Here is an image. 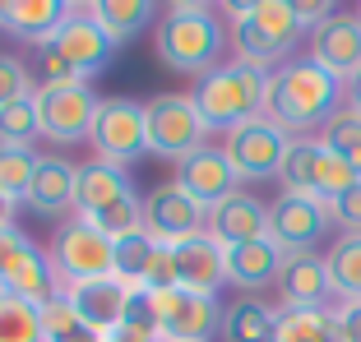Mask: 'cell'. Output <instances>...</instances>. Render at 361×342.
<instances>
[{
	"label": "cell",
	"mask_w": 361,
	"mask_h": 342,
	"mask_svg": "<svg viewBox=\"0 0 361 342\" xmlns=\"http://www.w3.org/2000/svg\"><path fill=\"white\" fill-rule=\"evenodd\" d=\"M343 111V84L319 70L315 61H292L278 65L269 75V97H264V116L274 125H283L287 134H310L324 129Z\"/></svg>",
	"instance_id": "1"
},
{
	"label": "cell",
	"mask_w": 361,
	"mask_h": 342,
	"mask_svg": "<svg viewBox=\"0 0 361 342\" xmlns=\"http://www.w3.org/2000/svg\"><path fill=\"white\" fill-rule=\"evenodd\" d=\"M227 32L223 23L213 19V5H200V0H176L167 5L158 23V61L176 75H213L218 61H223Z\"/></svg>",
	"instance_id": "2"
},
{
	"label": "cell",
	"mask_w": 361,
	"mask_h": 342,
	"mask_svg": "<svg viewBox=\"0 0 361 342\" xmlns=\"http://www.w3.org/2000/svg\"><path fill=\"white\" fill-rule=\"evenodd\" d=\"M227 19H232V46H236V61L245 65H269L287 61V51L301 42V19H297V5L287 0H250V5H227Z\"/></svg>",
	"instance_id": "3"
},
{
	"label": "cell",
	"mask_w": 361,
	"mask_h": 342,
	"mask_svg": "<svg viewBox=\"0 0 361 342\" xmlns=\"http://www.w3.org/2000/svg\"><path fill=\"white\" fill-rule=\"evenodd\" d=\"M190 97H195V107H200L204 125H209V129H227V134H232L236 125L264 116L269 70H259V65H245V61L218 65L213 75L200 79V88H195Z\"/></svg>",
	"instance_id": "4"
},
{
	"label": "cell",
	"mask_w": 361,
	"mask_h": 342,
	"mask_svg": "<svg viewBox=\"0 0 361 342\" xmlns=\"http://www.w3.org/2000/svg\"><path fill=\"white\" fill-rule=\"evenodd\" d=\"M51 259L56 278H61V291L75 287V282H93V278H111V268H116V241H106L88 217H65L51 236Z\"/></svg>",
	"instance_id": "5"
},
{
	"label": "cell",
	"mask_w": 361,
	"mask_h": 342,
	"mask_svg": "<svg viewBox=\"0 0 361 342\" xmlns=\"http://www.w3.org/2000/svg\"><path fill=\"white\" fill-rule=\"evenodd\" d=\"M144 125H149V153L167 162H185L190 153L204 148L209 125H204L200 107L190 93H158L144 102Z\"/></svg>",
	"instance_id": "6"
},
{
	"label": "cell",
	"mask_w": 361,
	"mask_h": 342,
	"mask_svg": "<svg viewBox=\"0 0 361 342\" xmlns=\"http://www.w3.org/2000/svg\"><path fill=\"white\" fill-rule=\"evenodd\" d=\"M88 144H93L97 162H111V167H121V171H126L130 162H139L149 153L144 102H135V97H102Z\"/></svg>",
	"instance_id": "7"
},
{
	"label": "cell",
	"mask_w": 361,
	"mask_h": 342,
	"mask_svg": "<svg viewBox=\"0 0 361 342\" xmlns=\"http://www.w3.org/2000/svg\"><path fill=\"white\" fill-rule=\"evenodd\" d=\"M287 148H292V134L283 125H274L269 116H255V120H245V125H236L223 144L227 162L236 167L241 181H269V176H278Z\"/></svg>",
	"instance_id": "8"
},
{
	"label": "cell",
	"mask_w": 361,
	"mask_h": 342,
	"mask_svg": "<svg viewBox=\"0 0 361 342\" xmlns=\"http://www.w3.org/2000/svg\"><path fill=\"white\" fill-rule=\"evenodd\" d=\"M329 203H319L315 194H292L283 190L269 203V241H274L283 255H306L324 241L329 232Z\"/></svg>",
	"instance_id": "9"
},
{
	"label": "cell",
	"mask_w": 361,
	"mask_h": 342,
	"mask_svg": "<svg viewBox=\"0 0 361 342\" xmlns=\"http://www.w3.org/2000/svg\"><path fill=\"white\" fill-rule=\"evenodd\" d=\"M47 46H51V51L61 56V61L70 65V70H75L84 84H88L93 75H102L106 61H111V51H116V46H111V37L102 32V23L93 19V5H75V0H70L65 23L56 28V37H51Z\"/></svg>",
	"instance_id": "10"
},
{
	"label": "cell",
	"mask_w": 361,
	"mask_h": 342,
	"mask_svg": "<svg viewBox=\"0 0 361 342\" xmlns=\"http://www.w3.org/2000/svg\"><path fill=\"white\" fill-rule=\"evenodd\" d=\"M37 120H42V134L56 144H79L93 134V120H97V107L102 97L93 93L88 84H75V88H37Z\"/></svg>",
	"instance_id": "11"
},
{
	"label": "cell",
	"mask_w": 361,
	"mask_h": 342,
	"mask_svg": "<svg viewBox=\"0 0 361 342\" xmlns=\"http://www.w3.org/2000/svg\"><path fill=\"white\" fill-rule=\"evenodd\" d=\"M144 232H149L158 246H180V241L209 232V208H200L176 181L158 185V190L144 194Z\"/></svg>",
	"instance_id": "12"
},
{
	"label": "cell",
	"mask_w": 361,
	"mask_h": 342,
	"mask_svg": "<svg viewBox=\"0 0 361 342\" xmlns=\"http://www.w3.org/2000/svg\"><path fill=\"white\" fill-rule=\"evenodd\" d=\"M158 329L162 342H209L223 329V305L218 296H200V291H162L158 296Z\"/></svg>",
	"instance_id": "13"
},
{
	"label": "cell",
	"mask_w": 361,
	"mask_h": 342,
	"mask_svg": "<svg viewBox=\"0 0 361 342\" xmlns=\"http://www.w3.org/2000/svg\"><path fill=\"white\" fill-rule=\"evenodd\" d=\"M236 181H241V176H236V167L227 162V153L209 148V144H204L200 153H190V158L176 167V185L190 194L200 208H218L223 199H232Z\"/></svg>",
	"instance_id": "14"
},
{
	"label": "cell",
	"mask_w": 361,
	"mask_h": 342,
	"mask_svg": "<svg viewBox=\"0 0 361 342\" xmlns=\"http://www.w3.org/2000/svg\"><path fill=\"white\" fill-rule=\"evenodd\" d=\"M310 61L329 70L338 84H348L361 70V19L357 14H334L310 32Z\"/></svg>",
	"instance_id": "15"
},
{
	"label": "cell",
	"mask_w": 361,
	"mask_h": 342,
	"mask_svg": "<svg viewBox=\"0 0 361 342\" xmlns=\"http://www.w3.org/2000/svg\"><path fill=\"white\" fill-rule=\"evenodd\" d=\"M130 282H121L116 273L111 278H93V282H75V287H65L61 296L70 300L79 310V319L88 324V329H97L106 338V333H116L121 319H126V305H130Z\"/></svg>",
	"instance_id": "16"
},
{
	"label": "cell",
	"mask_w": 361,
	"mask_h": 342,
	"mask_svg": "<svg viewBox=\"0 0 361 342\" xmlns=\"http://www.w3.org/2000/svg\"><path fill=\"white\" fill-rule=\"evenodd\" d=\"M274 287L283 291V305H297V310H329L324 300L334 296L329 264H324V255H315V250H306V255H287Z\"/></svg>",
	"instance_id": "17"
},
{
	"label": "cell",
	"mask_w": 361,
	"mask_h": 342,
	"mask_svg": "<svg viewBox=\"0 0 361 342\" xmlns=\"http://www.w3.org/2000/svg\"><path fill=\"white\" fill-rule=\"evenodd\" d=\"M209 236L218 246H250L269 236V203H259L255 194L236 190L232 199H223L218 208H209Z\"/></svg>",
	"instance_id": "18"
},
{
	"label": "cell",
	"mask_w": 361,
	"mask_h": 342,
	"mask_svg": "<svg viewBox=\"0 0 361 342\" xmlns=\"http://www.w3.org/2000/svg\"><path fill=\"white\" fill-rule=\"evenodd\" d=\"M176 255V278L185 291H200V296H213V291L227 282V246H218L209 232L190 236V241H180L171 246Z\"/></svg>",
	"instance_id": "19"
},
{
	"label": "cell",
	"mask_w": 361,
	"mask_h": 342,
	"mask_svg": "<svg viewBox=\"0 0 361 342\" xmlns=\"http://www.w3.org/2000/svg\"><path fill=\"white\" fill-rule=\"evenodd\" d=\"M75 181H79V167L65 158H42L37 171H32V185H28V208L42 217H61L70 213L75 217Z\"/></svg>",
	"instance_id": "20"
},
{
	"label": "cell",
	"mask_w": 361,
	"mask_h": 342,
	"mask_svg": "<svg viewBox=\"0 0 361 342\" xmlns=\"http://www.w3.org/2000/svg\"><path fill=\"white\" fill-rule=\"evenodd\" d=\"M65 10H70V0H5L0 5V32L47 46L56 37V28L65 23Z\"/></svg>",
	"instance_id": "21"
},
{
	"label": "cell",
	"mask_w": 361,
	"mask_h": 342,
	"mask_svg": "<svg viewBox=\"0 0 361 342\" xmlns=\"http://www.w3.org/2000/svg\"><path fill=\"white\" fill-rule=\"evenodd\" d=\"M130 176L111 162H79V181H75V213L79 217H97L102 208L130 199Z\"/></svg>",
	"instance_id": "22"
},
{
	"label": "cell",
	"mask_w": 361,
	"mask_h": 342,
	"mask_svg": "<svg viewBox=\"0 0 361 342\" xmlns=\"http://www.w3.org/2000/svg\"><path fill=\"white\" fill-rule=\"evenodd\" d=\"M283 250L274 246V241H250V246H232L227 250V282L232 287H245V291H259L269 287V282H278V273H283Z\"/></svg>",
	"instance_id": "23"
},
{
	"label": "cell",
	"mask_w": 361,
	"mask_h": 342,
	"mask_svg": "<svg viewBox=\"0 0 361 342\" xmlns=\"http://www.w3.org/2000/svg\"><path fill=\"white\" fill-rule=\"evenodd\" d=\"M274 324H278L274 305H264L259 296H241L223 310L218 338L223 342H274Z\"/></svg>",
	"instance_id": "24"
},
{
	"label": "cell",
	"mask_w": 361,
	"mask_h": 342,
	"mask_svg": "<svg viewBox=\"0 0 361 342\" xmlns=\"http://www.w3.org/2000/svg\"><path fill=\"white\" fill-rule=\"evenodd\" d=\"M158 5L149 0H97L93 5V19L102 23V32L111 37V46H126L139 37V28H149Z\"/></svg>",
	"instance_id": "25"
},
{
	"label": "cell",
	"mask_w": 361,
	"mask_h": 342,
	"mask_svg": "<svg viewBox=\"0 0 361 342\" xmlns=\"http://www.w3.org/2000/svg\"><path fill=\"white\" fill-rule=\"evenodd\" d=\"M0 291H5V296H19V300H28V305H37V310H42L47 300L61 296V278H56L51 259H47L42 250H37V255H32L28 264L14 268L10 278L0 282Z\"/></svg>",
	"instance_id": "26"
},
{
	"label": "cell",
	"mask_w": 361,
	"mask_h": 342,
	"mask_svg": "<svg viewBox=\"0 0 361 342\" xmlns=\"http://www.w3.org/2000/svg\"><path fill=\"white\" fill-rule=\"evenodd\" d=\"M274 342H343L334 310H297L283 305L274 324Z\"/></svg>",
	"instance_id": "27"
},
{
	"label": "cell",
	"mask_w": 361,
	"mask_h": 342,
	"mask_svg": "<svg viewBox=\"0 0 361 342\" xmlns=\"http://www.w3.org/2000/svg\"><path fill=\"white\" fill-rule=\"evenodd\" d=\"M329 264V282H334V296L338 300H361V232L338 236L324 255Z\"/></svg>",
	"instance_id": "28"
},
{
	"label": "cell",
	"mask_w": 361,
	"mask_h": 342,
	"mask_svg": "<svg viewBox=\"0 0 361 342\" xmlns=\"http://www.w3.org/2000/svg\"><path fill=\"white\" fill-rule=\"evenodd\" d=\"M42 342H106V338L97 329H88L65 296H56L42 305Z\"/></svg>",
	"instance_id": "29"
},
{
	"label": "cell",
	"mask_w": 361,
	"mask_h": 342,
	"mask_svg": "<svg viewBox=\"0 0 361 342\" xmlns=\"http://www.w3.org/2000/svg\"><path fill=\"white\" fill-rule=\"evenodd\" d=\"M319 144H324L329 153H338V158L361 176V111L343 107L338 116L329 120V125L319 129Z\"/></svg>",
	"instance_id": "30"
},
{
	"label": "cell",
	"mask_w": 361,
	"mask_h": 342,
	"mask_svg": "<svg viewBox=\"0 0 361 342\" xmlns=\"http://www.w3.org/2000/svg\"><path fill=\"white\" fill-rule=\"evenodd\" d=\"M42 139V120H37V97H19L10 107H0V144L10 148H32Z\"/></svg>",
	"instance_id": "31"
},
{
	"label": "cell",
	"mask_w": 361,
	"mask_h": 342,
	"mask_svg": "<svg viewBox=\"0 0 361 342\" xmlns=\"http://www.w3.org/2000/svg\"><path fill=\"white\" fill-rule=\"evenodd\" d=\"M0 342H42V310L0 291Z\"/></svg>",
	"instance_id": "32"
},
{
	"label": "cell",
	"mask_w": 361,
	"mask_h": 342,
	"mask_svg": "<svg viewBox=\"0 0 361 342\" xmlns=\"http://www.w3.org/2000/svg\"><path fill=\"white\" fill-rule=\"evenodd\" d=\"M315 162H319V139H292V148L283 158V171H278L283 190L315 194Z\"/></svg>",
	"instance_id": "33"
},
{
	"label": "cell",
	"mask_w": 361,
	"mask_h": 342,
	"mask_svg": "<svg viewBox=\"0 0 361 342\" xmlns=\"http://www.w3.org/2000/svg\"><path fill=\"white\" fill-rule=\"evenodd\" d=\"M153 255H158V241H153L149 232H135L126 236V241H116V273L121 282H130V287H144V273H149Z\"/></svg>",
	"instance_id": "34"
},
{
	"label": "cell",
	"mask_w": 361,
	"mask_h": 342,
	"mask_svg": "<svg viewBox=\"0 0 361 342\" xmlns=\"http://www.w3.org/2000/svg\"><path fill=\"white\" fill-rule=\"evenodd\" d=\"M37 153L32 148H10L0 144V194H10L14 203L28 199V185H32V171H37Z\"/></svg>",
	"instance_id": "35"
},
{
	"label": "cell",
	"mask_w": 361,
	"mask_h": 342,
	"mask_svg": "<svg viewBox=\"0 0 361 342\" xmlns=\"http://www.w3.org/2000/svg\"><path fill=\"white\" fill-rule=\"evenodd\" d=\"M357 181H361L357 171H352L348 162L338 158V153H329L324 144H319V162H315V199H319V203H334L338 194H348Z\"/></svg>",
	"instance_id": "36"
},
{
	"label": "cell",
	"mask_w": 361,
	"mask_h": 342,
	"mask_svg": "<svg viewBox=\"0 0 361 342\" xmlns=\"http://www.w3.org/2000/svg\"><path fill=\"white\" fill-rule=\"evenodd\" d=\"M32 255H37V246H32L19 227H0V282L10 278L14 268H23Z\"/></svg>",
	"instance_id": "37"
},
{
	"label": "cell",
	"mask_w": 361,
	"mask_h": 342,
	"mask_svg": "<svg viewBox=\"0 0 361 342\" xmlns=\"http://www.w3.org/2000/svg\"><path fill=\"white\" fill-rule=\"evenodd\" d=\"M32 93H37V88H32L23 61H14V56H0V107H10V102L32 97Z\"/></svg>",
	"instance_id": "38"
},
{
	"label": "cell",
	"mask_w": 361,
	"mask_h": 342,
	"mask_svg": "<svg viewBox=\"0 0 361 342\" xmlns=\"http://www.w3.org/2000/svg\"><path fill=\"white\" fill-rule=\"evenodd\" d=\"M144 287L153 291V296H162V291H176L180 278H176V255H171V246H158V255H153L149 273H144Z\"/></svg>",
	"instance_id": "39"
},
{
	"label": "cell",
	"mask_w": 361,
	"mask_h": 342,
	"mask_svg": "<svg viewBox=\"0 0 361 342\" xmlns=\"http://www.w3.org/2000/svg\"><path fill=\"white\" fill-rule=\"evenodd\" d=\"M121 324H135V329H149V333H158L162 338V329H158V296H153L149 287H135L130 291V305H126V319Z\"/></svg>",
	"instance_id": "40"
},
{
	"label": "cell",
	"mask_w": 361,
	"mask_h": 342,
	"mask_svg": "<svg viewBox=\"0 0 361 342\" xmlns=\"http://www.w3.org/2000/svg\"><path fill=\"white\" fill-rule=\"evenodd\" d=\"M329 217L343 227V236H352V232H361V181L352 185L348 194H338V199L329 203Z\"/></svg>",
	"instance_id": "41"
},
{
	"label": "cell",
	"mask_w": 361,
	"mask_h": 342,
	"mask_svg": "<svg viewBox=\"0 0 361 342\" xmlns=\"http://www.w3.org/2000/svg\"><path fill=\"white\" fill-rule=\"evenodd\" d=\"M334 319H338L343 342H361V300H343L338 310H334Z\"/></svg>",
	"instance_id": "42"
},
{
	"label": "cell",
	"mask_w": 361,
	"mask_h": 342,
	"mask_svg": "<svg viewBox=\"0 0 361 342\" xmlns=\"http://www.w3.org/2000/svg\"><path fill=\"white\" fill-rule=\"evenodd\" d=\"M334 14H338V10H334V5H324V0H301V5H297L301 28H310V32H315L324 19H334Z\"/></svg>",
	"instance_id": "43"
},
{
	"label": "cell",
	"mask_w": 361,
	"mask_h": 342,
	"mask_svg": "<svg viewBox=\"0 0 361 342\" xmlns=\"http://www.w3.org/2000/svg\"><path fill=\"white\" fill-rule=\"evenodd\" d=\"M106 342H162V338L149 329H135V324H121L116 333H106Z\"/></svg>",
	"instance_id": "44"
},
{
	"label": "cell",
	"mask_w": 361,
	"mask_h": 342,
	"mask_svg": "<svg viewBox=\"0 0 361 342\" xmlns=\"http://www.w3.org/2000/svg\"><path fill=\"white\" fill-rule=\"evenodd\" d=\"M348 107H352V111H361V70L348 79Z\"/></svg>",
	"instance_id": "45"
},
{
	"label": "cell",
	"mask_w": 361,
	"mask_h": 342,
	"mask_svg": "<svg viewBox=\"0 0 361 342\" xmlns=\"http://www.w3.org/2000/svg\"><path fill=\"white\" fill-rule=\"evenodd\" d=\"M0 227H14V199L0 194Z\"/></svg>",
	"instance_id": "46"
},
{
	"label": "cell",
	"mask_w": 361,
	"mask_h": 342,
	"mask_svg": "<svg viewBox=\"0 0 361 342\" xmlns=\"http://www.w3.org/2000/svg\"><path fill=\"white\" fill-rule=\"evenodd\" d=\"M357 19H361V10H357Z\"/></svg>",
	"instance_id": "47"
}]
</instances>
